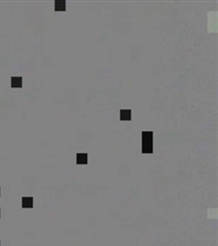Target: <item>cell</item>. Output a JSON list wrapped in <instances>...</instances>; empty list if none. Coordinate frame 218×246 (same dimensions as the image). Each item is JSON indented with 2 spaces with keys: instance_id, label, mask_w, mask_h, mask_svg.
<instances>
[{
  "instance_id": "obj_9",
  "label": "cell",
  "mask_w": 218,
  "mask_h": 246,
  "mask_svg": "<svg viewBox=\"0 0 218 246\" xmlns=\"http://www.w3.org/2000/svg\"><path fill=\"white\" fill-rule=\"evenodd\" d=\"M0 246H1V243H0Z\"/></svg>"
},
{
  "instance_id": "obj_2",
  "label": "cell",
  "mask_w": 218,
  "mask_h": 246,
  "mask_svg": "<svg viewBox=\"0 0 218 246\" xmlns=\"http://www.w3.org/2000/svg\"><path fill=\"white\" fill-rule=\"evenodd\" d=\"M132 112L131 109H121L120 111V119L121 121H131Z\"/></svg>"
},
{
  "instance_id": "obj_8",
  "label": "cell",
  "mask_w": 218,
  "mask_h": 246,
  "mask_svg": "<svg viewBox=\"0 0 218 246\" xmlns=\"http://www.w3.org/2000/svg\"><path fill=\"white\" fill-rule=\"evenodd\" d=\"M0 217H1V210H0Z\"/></svg>"
},
{
  "instance_id": "obj_3",
  "label": "cell",
  "mask_w": 218,
  "mask_h": 246,
  "mask_svg": "<svg viewBox=\"0 0 218 246\" xmlns=\"http://www.w3.org/2000/svg\"><path fill=\"white\" fill-rule=\"evenodd\" d=\"M22 85H23V79H22V77H12L11 78L12 88H22Z\"/></svg>"
},
{
  "instance_id": "obj_1",
  "label": "cell",
  "mask_w": 218,
  "mask_h": 246,
  "mask_svg": "<svg viewBox=\"0 0 218 246\" xmlns=\"http://www.w3.org/2000/svg\"><path fill=\"white\" fill-rule=\"evenodd\" d=\"M153 133L143 131L142 133V152L153 153Z\"/></svg>"
},
{
  "instance_id": "obj_4",
  "label": "cell",
  "mask_w": 218,
  "mask_h": 246,
  "mask_svg": "<svg viewBox=\"0 0 218 246\" xmlns=\"http://www.w3.org/2000/svg\"><path fill=\"white\" fill-rule=\"evenodd\" d=\"M87 162H89V155H87V153H77V164H87Z\"/></svg>"
},
{
  "instance_id": "obj_7",
  "label": "cell",
  "mask_w": 218,
  "mask_h": 246,
  "mask_svg": "<svg viewBox=\"0 0 218 246\" xmlns=\"http://www.w3.org/2000/svg\"><path fill=\"white\" fill-rule=\"evenodd\" d=\"M0 196H1V188H0Z\"/></svg>"
},
{
  "instance_id": "obj_5",
  "label": "cell",
  "mask_w": 218,
  "mask_h": 246,
  "mask_svg": "<svg viewBox=\"0 0 218 246\" xmlns=\"http://www.w3.org/2000/svg\"><path fill=\"white\" fill-rule=\"evenodd\" d=\"M34 199L33 197H23L22 198V207L23 208H33Z\"/></svg>"
},
{
  "instance_id": "obj_6",
  "label": "cell",
  "mask_w": 218,
  "mask_h": 246,
  "mask_svg": "<svg viewBox=\"0 0 218 246\" xmlns=\"http://www.w3.org/2000/svg\"><path fill=\"white\" fill-rule=\"evenodd\" d=\"M55 11H65V0H57L55 2Z\"/></svg>"
}]
</instances>
